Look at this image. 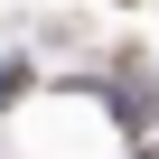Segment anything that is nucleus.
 Returning a JSON list of instances; mask_svg holds the SVG:
<instances>
[{
    "label": "nucleus",
    "instance_id": "1",
    "mask_svg": "<svg viewBox=\"0 0 159 159\" xmlns=\"http://www.w3.org/2000/svg\"><path fill=\"white\" fill-rule=\"evenodd\" d=\"M140 159H159V150H140Z\"/></svg>",
    "mask_w": 159,
    "mask_h": 159
}]
</instances>
